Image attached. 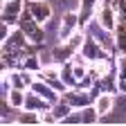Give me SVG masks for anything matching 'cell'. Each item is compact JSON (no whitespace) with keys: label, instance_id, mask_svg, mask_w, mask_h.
Returning a JSON list of instances; mask_svg holds the SVG:
<instances>
[{"label":"cell","instance_id":"6da1fadb","mask_svg":"<svg viewBox=\"0 0 126 126\" xmlns=\"http://www.w3.org/2000/svg\"><path fill=\"white\" fill-rule=\"evenodd\" d=\"M27 7H29V11H34V14H36V18H38V20H45L47 16H50V7L43 5V2H27Z\"/></svg>","mask_w":126,"mask_h":126},{"label":"cell","instance_id":"7a4b0ae2","mask_svg":"<svg viewBox=\"0 0 126 126\" xmlns=\"http://www.w3.org/2000/svg\"><path fill=\"white\" fill-rule=\"evenodd\" d=\"M18 11H20V2H18V0H11V2L5 5L2 16H5V20H9V18H16V14H18Z\"/></svg>","mask_w":126,"mask_h":126},{"label":"cell","instance_id":"3957f363","mask_svg":"<svg viewBox=\"0 0 126 126\" xmlns=\"http://www.w3.org/2000/svg\"><path fill=\"white\" fill-rule=\"evenodd\" d=\"M74 20H77V16H74V14H68V16H65V20H63V23H65V25H63V32H61V34H63V36H68V34H70V29H72V25H74Z\"/></svg>","mask_w":126,"mask_h":126},{"label":"cell","instance_id":"277c9868","mask_svg":"<svg viewBox=\"0 0 126 126\" xmlns=\"http://www.w3.org/2000/svg\"><path fill=\"white\" fill-rule=\"evenodd\" d=\"M108 108H110V99H108V97H104V99L99 101V106H97V110H99V115H104V113H106Z\"/></svg>","mask_w":126,"mask_h":126},{"label":"cell","instance_id":"5b68a950","mask_svg":"<svg viewBox=\"0 0 126 126\" xmlns=\"http://www.w3.org/2000/svg\"><path fill=\"white\" fill-rule=\"evenodd\" d=\"M11 101H14V104H20V101H23V99H20V92H14V94H11Z\"/></svg>","mask_w":126,"mask_h":126}]
</instances>
